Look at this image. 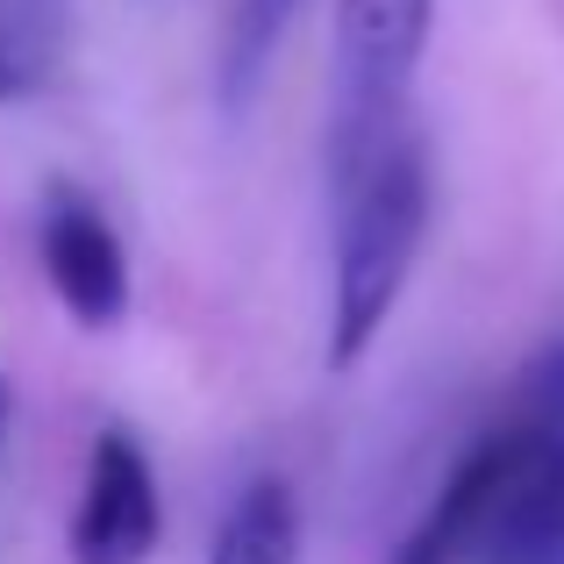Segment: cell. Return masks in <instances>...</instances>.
Masks as SVG:
<instances>
[{
	"label": "cell",
	"mask_w": 564,
	"mask_h": 564,
	"mask_svg": "<svg viewBox=\"0 0 564 564\" xmlns=\"http://www.w3.org/2000/svg\"><path fill=\"white\" fill-rule=\"evenodd\" d=\"M393 564H564V350L543 358L522 422L451 465Z\"/></svg>",
	"instance_id": "1"
},
{
	"label": "cell",
	"mask_w": 564,
	"mask_h": 564,
	"mask_svg": "<svg viewBox=\"0 0 564 564\" xmlns=\"http://www.w3.org/2000/svg\"><path fill=\"white\" fill-rule=\"evenodd\" d=\"M429 236V158L414 137H393L379 158L336 180V279H329V365H350L372 350L400 286Z\"/></svg>",
	"instance_id": "2"
},
{
	"label": "cell",
	"mask_w": 564,
	"mask_h": 564,
	"mask_svg": "<svg viewBox=\"0 0 564 564\" xmlns=\"http://www.w3.org/2000/svg\"><path fill=\"white\" fill-rule=\"evenodd\" d=\"M436 0H336V180L400 137Z\"/></svg>",
	"instance_id": "3"
},
{
	"label": "cell",
	"mask_w": 564,
	"mask_h": 564,
	"mask_svg": "<svg viewBox=\"0 0 564 564\" xmlns=\"http://www.w3.org/2000/svg\"><path fill=\"white\" fill-rule=\"evenodd\" d=\"M165 508H158V471L129 429H100L86 457V494L72 514V564H151Z\"/></svg>",
	"instance_id": "4"
},
{
	"label": "cell",
	"mask_w": 564,
	"mask_h": 564,
	"mask_svg": "<svg viewBox=\"0 0 564 564\" xmlns=\"http://www.w3.org/2000/svg\"><path fill=\"white\" fill-rule=\"evenodd\" d=\"M36 250H43V272H51V293L86 322V329H115L129 315V258H122V236L108 229L100 200L86 186L57 180L43 193V215H36Z\"/></svg>",
	"instance_id": "5"
},
{
	"label": "cell",
	"mask_w": 564,
	"mask_h": 564,
	"mask_svg": "<svg viewBox=\"0 0 564 564\" xmlns=\"http://www.w3.org/2000/svg\"><path fill=\"white\" fill-rule=\"evenodd\" d=\"M207 564H301V494L272 471H258L229 500Z\"/></svg>",
	"instance_id": "6"
},
{
	"label": "cell",
	"mask_w": 564,
	"mask_h": 564,
	"mask_svg": "<svg viewBox=\"0 0 564 564\" xmlns=\"http://www.w3.org/2000/svg\"><path fill=\"white\" fill-rule=\"evenodd\" d=\"M293 8L301 0H236L229 8V36H221V100L229 108H250L264 86V72H272L279 43H286L293 29Z\"/></svg>",
	"instance_id": "7"
},
{
	"label": "cell",
	"mask_w": 564,
	"mask_h": 564,
	"mask_svg": "<svg viewBox=\"0 0 564 564\" xmlns=\"http://www.w3.org/2000/svg\"><path fill=\"white\" fill-rule=\"evenodd\" d=\"M14 86H22V72H14V57H8V51H0V100H8V94H14Z\"/></svg>",
	"instance_id": "8"
}]
</instances>
